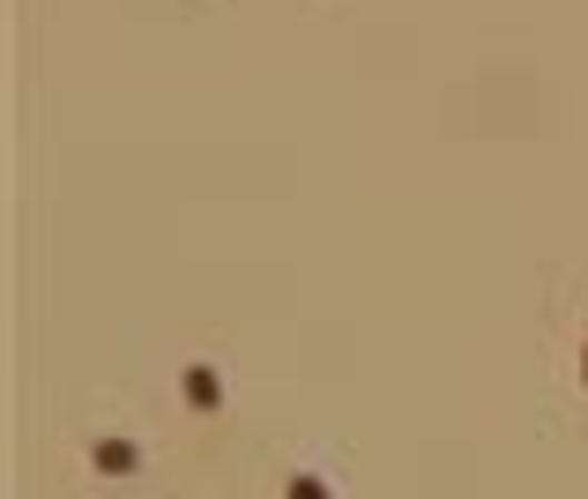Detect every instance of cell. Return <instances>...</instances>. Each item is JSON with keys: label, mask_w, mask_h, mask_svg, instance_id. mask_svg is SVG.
Returning a JSON list of instances; mask_svg holds the SVG:
<instances>
[{"label": "cell", "mask_w": 588, "mask_h": 499, "mask_svg": "<svg viewBox=\"0 0 588 499\" xmlns=\"http://www.w3.org/2000/svg\"><path fill=\"white\" fill-rule=\"evenodd\" d=\"M179 396H187V410L217 418V410H223V380H217V366H209V358H195V366L179 373Z\"/></svg>", "instance_id": "6da1fadb"}, {"label": "cell", "mask_w": 588, "mask_h": 499, "mask_svg": "<svg viewBox=\"0 0 588 499\" xmlns=\"http://www.w3.org/2000/svg\"><path fill=\"white\" fill-rule=\"evenodd\" d=\"M581 380H588V343H581Z\"/></svg>", "instance_id": "277c9868"}, {"label": "cell", "mask_w": 588, "mask_h": 499, "mask_svg": "<svg viewBox=\"0 0 588 499\" xmlns=\"http://www.w3.org/2000/svg\"><path fill=\"white\" fill-rule=\"evenodd\" d=\"M283 499H336V492H328L313 470H291V477H283Z\"/></svg>", "instance_id": "3957f363"}, {"label": "cell", "mask_w": 588, "mask_h": 499, "mask_svg": "<svg viewBox=\"0 0 588 499\" xmlns=\"http://www.w3.org/2000/svg\"><path fill=\"white\" fill-rule=\"evenodd\" d=\"M90 462H98V477H134L142 470V448H134V440H98Z\"/></svg>", "instance_id": "7a4b0ae2"}]
</instances>
